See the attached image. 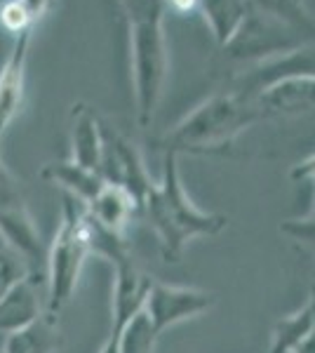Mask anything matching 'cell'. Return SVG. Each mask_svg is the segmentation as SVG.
Returning a JSON list of instances; mask_svg holds the SVG:
<instances>
[{
	"label": "cell",
	"instance_id": "obj_13",
	"mask_svg": "<svg viewBox=\"0 0 315 353\" xmlns=\"http://www.w3.org/2000/svg\"><path fill=\"white\" fill-rule=\"evenodd\" d=\"M85 208H88L90 217L99 226L118 233V236H125V229H128L132 214L139 210V205H136V201L125 186L108 184L106 181L101 186V191L94 196V201L88 203Z\"/></svg>",
	"mask_w": 315,
	"mask_h": 353
},
{
	"label": "cell",
	"instance_id": "obj_28",
	"mask_svg": "<svg viewBox=\"0 0 315 353\" xmlns=\"http://www.w3.org/2000/svg\"><path fill=\"white\" fill-rule=\"evenodd\" d=\"M99 353H120V346H118V337L116 334H108V339L104 341V346H101Z\"/></svg>",
	"mask_w": 315,
	"mask_h": 353
},
{
	"label": "cell",
	"instance_id": "obj_12",
	"mask_svg": "<svg viewBox=\"0 0 315 353\" xmlns=\"http://www.w3.org/2000/svg\"><path fill=\"white\" fill-rule=\"evenodd\" d=\"M101 149H104L101 121L90 106L76 104L71 113V161L99 172Z\"/></svg>",
	"mask_w": 315,
	"mask_h": 353
},
{
	"label": "cell",
	"instance_id": "obj_31",
	"mask_svg": "<svg viewBox=\"0 0 315 353\" xmlns=\"http://www.w3.org/2000/svg\"><path fill=\"white\" fill-rule=\"evenodd\" d=\"M0 353H3V351H0Z\"/></svg>",
	"mask_w": 315,
	"mask_h": 353
},
{
	"label": "cell",
	"instance_id": "obj_29",
	"mask_svg": "<svg viewBox=\"0 0 315 353\" xmlns=\"http://www.w3.org/2000/svg\"><path fill=\"white\" fill-rule=\"evenodd\" d=\"M0 248H8V245H5V241H3V236H0Z\"/></svg>",
	"mask_w": 315,
	"mask_h": 353
},
{
	"label": "cell",
	"instance_id": "obj_15",
	"mask_svg": "<svg viewBox=\"0 0 315 353\" xmlns=\"http://www.w3.org/2000/svg\"><path fill=\"white\" fill-rule=\"evenodd\" d=\"M43 176L52 184L61 186L66 191V196L76 198L83 205L92 203L94 196L101 191V186L106 184L104 176L94 170H88L83 165L66 161V163H50L43 168Z\"/></svg>",
	"mask_w": 315,
	"mask_h": 353
},
{
	"label": "cell",
	"instance_id": "obj_5",
	"mask_svg": "<svg viewBox=\"0 0 315 353\" xmlns=\"http://www.w3.org/2000/svg\"><path fill=\"white\" fill-rule=\"evenodd\" d=\"M308 43L313 41L303 36L299 28L252 8V12L245 17V21L233 33L231 41L221 48V52L226 54V59L236 61L240 66L238 71H243V68L261 64V61H268L273 57L299 50Z\"/></svg>",
	"mask_w": 315,
	"mask_h": 353
},
{
	"label": "cell",
	"instance_id": "obj_23",
	"mask_svg": "<svg viewBox=\"0 0 315 353\" xmlns=\"http://www.w3.org/2000/svg\"><path fill=\"white\" fill-rule=\"evenodd\" d=\"M280 231L289 238V241L299 243L301 248L311 250L315 252V219H289V221H283Z\"/></svg>",
	"mask_w": 315,
	"mask_h": 353
},
{
	"label": "cell",
	"instance_id": "obj_25",
	"mask_svg": "<svg viewBox=\"0 0 315 353\" xmlns=\"http://www.w3.org/2000/svg\"><path fill=\"white\" fill-rule=\"evenodd\" d=\"M165 8L174 10L176 14H188L200 8V0H165Z\"/></svg>",
	"mask_w": 315,
	"mask_h": 353
},
{
	"label": "cell",
	"instance_id": "obj_26",
	"mask_svg": "<svg viewBox=\"0 0 315 353\" xmlns=\"http://www.w3.org/2000/svg\"><path fill=\"white\" fill-rule=\"evenodd\" d=\"M21 5L28 10V14L33 17V21H38L40 19V14L48 10V5H50V0H21Z\"/></svg>",
	"mask_w": 315,
	"mask_h": 353
},
{
	"label": "cell",
	"instance_id": "obj_6",
	"mask_svg": "<svg viewBox=\"0 0 315 353\" xmlns=\"http://www.w3.org/2000/svg\"><path fill=\"white\" fill-rule=\"evenodd\" d=\"M101 137H104V149H101L99 174L108 184L125 186L141 208L153 181L144 168V158H141L139 149L128 137L120 134L118 130H113L106 123H101Z\"/></svg>",
	"mask_w": 315,
	"mask_h": 353
},
{
	"label": "cell",
	"instance_id": "obj_1",
	"mask_svg": "<svg viewBox=\"0 0 315 353\" xmlns=\"http://www.w3.org/2000/svg\"><path fill=\"white\" fill-rule=\"evenodd\" d=\"M130 31V76L139 128L156 118L170 71L165 0H118Z\"/></svg>",
	"mask_w": 315,
	"mask_h": 353
},
{
	"label": "cell",
	"instance_id": "obj_11",
	"mask_svg": "<svg viewBox=\"0 0 315 353\" xmlns=\"http://www.w3.org/2000/svg\"><path fill=\"white\" fill-rule=\"evenodd\" d=\"M28 41H31V31L19 33L14 38L12 52L0 68V144H3V137L17 118V113H19L21 101H24Z\"/></svg>",
	"mask_w": 315,
	"mask_h": 353
},
{
	"label": "cell",
	"instance_id": "obj_17",
	"mask_svg": "<svg viewBox=\"0 0 315 353\" xmlns=\"http://www.w3.org/2000/svg\"><path fill=\"white\" fill-rule=\"evenodd\" d=\"M198 12L205 17L216 45L223 48L245 21V17L252 12V3L250 0H200Z\"/></svg>",
	"mask_w": 315,
	"mask_h": 353
},
{
	"label": "cell",
	"instance_id": "obj_21",
	"mask_svg": "<svg viewBox=\"0 0 315 353\" xmlns=\"http://www.w3.org/2000/svg\"><path fill=\"white\" fill-rule=\"evenodd\" d=\"M31 276L26 261L10 248H0V297L12 290L17 283H21L24 278Z\"/></svg>",
	"mask_w": 315,
	"mask_h": 353
},
{
	"label": "cell",
	"instance_id": "obj_4",
	"mask_svg": "<svg viewBox=\"0 0 315 353\" xmlns=\"http://www.w3.org/2000/svg\"><path fill=\"white\" fill-rule=\"evenodd\" d=\"M90 257V233H88V208L71 196H64L61 221L54 233L52 248L48 250V292H45V313L59 316L73 299L78 288L80 271Z\"/></svg>",
	"mask_w": 315,
	"mask_h": 353
},
{
	"label": "cell",
	"instance_id": "obj_22",
	"mask_svg": "<svg viewBox=\"0 0 315 353\" xmlns=\"http://www.w3.org/2000/svg\"><path fill=\"white\" fill-rule=\"evenodd\" d=\"M0 21H3V26L8 28V31H12L14 36H19V33L24 31H31L33 28V17L28 14V10L21 5V0H8V3L0 8Z\"/></svg>",
	"mask_w": 315,
	"mask_h": 353
},
{
	"label": "cell",
	"instance_id": "obj_2",
	"mask_svg": "<svg viewBox=\"0 0 315 353\" xmlns=\"http://www.w3.org/2000/svg\"><path fill=\"white\" fill-rule=\"evenodd\" d=\"M176 161H179L176 153H165L163 179L148 189L139 208L144 210L148 224L156 231L163 257L167 261H179L193 238L219 236L228 226L223 214L205 212L188 198Z\"/></svg>",
	"mask_w": 315,
	"mask_h": 353
},
{
	"label": "cell",
	"instance_id": "obj_24",
	"mask_svg": "<svg viewBox=\"0 0 315 353\" xmlns=\"http://www.w3.org/2000/svg\"><path fill=\"white\" fill-rule=\"evenodd\" d=\"M292 179H308V181H313V186H315V153L292 170ZM306 219H315V201H313V208Z\"/></svg>",
	"mask_w": 315,
	"mask_h": 353
},
{
	"label": "cell",
	"instance_id": "obj_8",
	"mask_svg": "<svg viewBox=\"0 0 315 353\" xmlns=\"http://www.w3.org/2000/svg\"><path fill=\"white\" fill-rule=\"evenodd\" d=\"M299 76H315V43H308L287 54L273 57V59L261 61V64L243 68V71H236L231 81V92L250 101L271 85L285 81V78Z\"/></svg>",
	"mask_w": 315,
	"mask_h": 353
},
{
	"label": "cell",
	"instance_id": "obj_3",
	"mask_svg": "<svg viewBox=\"0 0 315 353\" xmlns=\"http://www.w3.org/2000/svg\"><path fill=\"white\" fill-rule=\"evenodd\" d=\"M259 116L252 104L236 92L226 90L193 109L181 123L165 134L163 146L170 153H212L231 146L240 132H245Z\"/></svg>",
	"mask_w": 315,
	"mask_h": 353
},
{
	"label": "cell",
	"instance_id": "obj_16",
	"mask_svg": "<svg viewBox=\"0 0 315 353\" xmlns=\"http://www.w3.org/2000/svg\"><path fill=\"white\" fill-rule=\"evenodd\" d=\"M61 349V332L57 318L43 313L26 327L8 334L3 341V353H57Z\"/></svg>",
	"mask_w": 315,
	"mask_h": 353
},
{
	"label": "cell",
	"instance_id": "obj_27",
	"mask_svg": "<svg viewBox=\"0 0 315 353\" xmlns=\"http://www.w3.org/2000/svg\"><path fill=\"white\" fill-rule=\"evenodd\" d=\"M294 353H315V323H313V330L308 332V337L296 346Z\"/></svg>",
	"mask_w": 315,
	"mask_h": 353
},
{
	"label": "cell",
	"instance_id": "obj_10",
	"mask_svg": "<svg viewBox=\"0 0 315 353\" xmlns=\"http://www.w3.org/2000/svg\"><path fill=\"white\" fill-rule=\"evenodd\" d=\"M113 330H123L139 311H144L153 278H148L139 266L132 261L130 254L113 261Z\"/></svg>",
	"mask_w": 315,
	"mask_h": 353
},
{
	"label": "cell",
	"instance_id": "obj_19",
	"mask_svg": "<svg viewBox=\"0 0 315 353\" xmlns=\"http://www.w3.org/2000/svg\"><path fill=\"white\" fill-rule=\"evenodd\" d=\"M252 8L276 17L285 24L299 28L303 36H308L315 43V17L308 12L303 0H250Z\"/></svg>",
	"mask_w": 315,
	"mask_h": 353
},
{
	"label": "cell",
	"instance_id": "obj_18",
	"mask_svg": "<svg viewBox=\"0 0 315 353\" xmlns=\"http://www.w3.org/2000/svg\"><path fill=\"white\" fill-rule=\"evenodd\" d=\"M315 323V297L308 299L299 311L280 318L271 332V346L266 353H294L296 346L308 337Z\"/></svg>",
	"mask_w": 315,
	"mask_h": 353
},
{
	"label": "cell",
	"instance_id": "obj_9",
	"mask_svg": "<svg viewBox=\"0 0 315 353\" xmlns=\"http://www.w3.org/2000/svg\"><path fill=\"white\" fill-rule=\"evenodd\" d=\"M259 121L296 118L315 111V76L285 78L250 99Z\"/></svg>",
	"mask_w": 315,
	"mask_h": 353
},
{
	"label": "cell",
	"instance_id": "obj_7",
	"mask_svg": "<svg viewBox=\"0 0 315 353\" xmlns=\"http://www.w3.org/2000/svg\"><path fill=\"white\" fill-rule=\"evenodd\" d=\"M214 304H216V294L207 292V290L186 288V285H167V283L153 281L144 311H146V316L151 318L156 332L163 334L165 330L179 325V323L200 318Z\"/></svg>",
	"mask_w": 315,
	"mask_h": 353
},
{
	"label": "cell",
	"instance_id": "obj_30",
	"mask_svg": "<svg viewBox=\"0 0 315 353\" xmlns=\"http://www.w3.org/2000/svg\"><path fill=\"white\" fill-rule=\"evenodd\" d=\"M3 341H5V337H3V334H0V351H3Z\"/></svg>",
	"mask_w": 315,
	"mask_h": 353
},
{
	"label": "cell",
	"instance_id": "obj_14",
	"mask_svg": "<svg viewBox=\"0 0 315 353\" xmlns=\"http://www.w3.org/2000/svg\"><path fill=\"white\" fill-rule=\"evenodd\" d=\"M40 316H43V304H40L36 281L31 276L17 283L5 297H0V334L3 337L26 327Z\"/></svg>",
	"mask_w": 315,
	"mask_h": 353
},
{
	"label": "cell",
	"instance_id": "obj_20",
	"mask_svg": "<svg viewBox=\"0 0 315 353\" xmlns=\"http://www.w3.org/2000/svg\"><path fill=\"white\" fill-rule=\"evenodd\" d=\"M118 337L120 353H153L160 334L153 327L146 311H139L123 330L113 332Z\"/></svg>",
	"mask_w": 315,
	"mask_h": 353
}]
</instances>
